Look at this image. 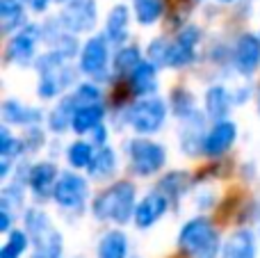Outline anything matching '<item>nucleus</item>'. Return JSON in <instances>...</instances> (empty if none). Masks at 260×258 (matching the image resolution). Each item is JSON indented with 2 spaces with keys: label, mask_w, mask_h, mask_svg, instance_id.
I'll use <instances>...</instances> for the list:
<instances>
[{
  "label": "nucleus",
  "mask_w": 260,
  "mask_h": 258,
  "mask_svg": "<svg viewBox=\"0 0 260 258\" xmlns=\"http://www.w3.org/2000/svg\"><path fill=\"white\" fill-rule=\"evenodd\" d=\"M135 185L128 181L114 183L112 187L103 190L91 204V213L101 222L128 224L130 217H135Z\"/></svg>",
  "instance_id": "obj_1"
},
{
  "label": "nucleus",
  "mask_w": 260,
  "mask_h": 258,
  "mask_svg": "<svg viewBox=\"0 0 260 258\" xmlns=\"http://www.w3.org/2000/svg\"><path fill=\"white\" fill-rule=\"evenodd\" d=\"M178 249L189 258H219L221 240L210 219L194 217L180 229Z\"/></svg>",
  "instance_id": "obj_2"
},
{
  "label": "nucleus",
  "mask_w": 260,
  "mask_h": 258,
  "mask_svg": "<svg viewBox=\"0 0 260 258\" xmlns=\"http://www.w3.org/2000/svg\"><path fill=\"white\" fill-rule=\"evenodd\" d=\"M167 119V105L162 99L157 96H142V101L130 108V126H133L135 133L139 135H153L162 128Z\"/></svg>",
  "instance_id": "obj_3"
},
{
  "label": "nucleus",
  "mask_w": 260,
  "mask_h": 258,
  "mask_svg": "<svg viewBox=\"0 0 260 258\" xmlns=\"http://www.w3.org/2000/svg\"><path fill=\"white\" fill-rule=\"evenodd\" d=\"M126 153L130 155V167L139 176H151L165 167L167 151L160 144L151 140H130L126 146Z\"/></svg>",
  "instance_id": "obj_4"
},
{
  "label": "nucleus",
  "mask_w": 260,
  "mask_h": 258,
  "mask_svg": "<svg viewBox=\"0 0 260 258\" xmlns=\"http://www.w3.org/2000/svg\"><path fill=\"white\" fill-rule=\"evenodd\" d=\"M96 23L94 0H69L59 14V25L69 32H89Z\"/></svg>",
  "instance_id": "obj_5"
},
{
  "label": "nucleus",
  "mask_w": 260,
  "mask_h": 258,
  "mask_svg": "<svg viewBox=\"0 0 260 258\" xmlns=\"http://www.w3.org/2000/svg\"><path fill=\"white\" fill-rule=\"evenodd\" d=\"M85 197H87V181L82 176H78L76 172L62 174L59 181L55 183L53 199L62 208H78V206H82Z\"/></svg>",
  "instance_id": "obj_6"
},
{
  "label": "nucleus",
  "mask_w": 260,
  "mask_h": 258,
  "mask_svg": "<svg viewBox=\"0 0 260 258\" xmlns=\"http://www.w3.org/2000/svg\"><path fill=\"white\" fill-rule=\"evenodd\" d=\"M199 27L187 25L174 41H171L169 48V64L167 67H187L189 62H194V55H197V46H199Z\"/></svg>",
  "instance_id": "obj_7"
},
{
  "label": "nucleus",
  "mask_w": 260,
  "mask_h": 258,
  "mask_svg": "<svg viewBox=\"0 0 260 258\" xmlns=\"http://www.w3.org/2000/svg\"><path fill=\"white\" fill-rule=\"evenodd\" d=\"M37 41H39V27L37 25H23L21 32L9 39L7 44V55L9 62H18V64H27L35 55V48H37Z\"/></svg>",
  "instance_id": "obj_8"
},
{
  "label": "nucleus",
  "mask_w": 260,
  "mask_h": 258,
  "mask_svg": "<svg viewBox=\"0 0 260 258\" xmlns=\"http://www.w3.org/2000/svg\"><path fill=\"white\" fill-rule=\"evenodd\" d=\"M167 208H169V197L162 195L160 190L146 195L137 204V208H135V224H137V229H151L167 213Z\"/></svg>",
  "instance_id": "obj_9"
},
{
  "label": "nucleus",
  "mask_w": 260,
  "mask_h": 258,
  "mask_svg": "<svg viewBox=\"0 0 260 258\" xmlns=\"http://www.w3.org/2000/svg\"><path fill=\"white\" fill-rule=\"evenodd\" d=\"M235 137H238V126L233 121H217L215 128L203 140V153L210 155V158L224 155L233 146Z\"/></svg>",
  "instance_id": "obj_10"
},
{
  "label": "nucleus",
  "mask_w": 260,
  "mask_h": 258,
  "mask_svg": "<svg viewBox=\"0 0 260 258\" xmlns=\"http://www.w3.org/2000/svg\"><path fill=\"white\" fill-rule=\"evenodd\" d=\"M235 67L242 76H253L260 67V37L242 35L235 46Z\"/></svg>",
  "instance_id": "obj_11"
},
{
  "label": "nucleus",
  "mask_w": 260,
  "mask_h": 258,
  "mask_svg": "<svg viewBox=\"0 0 260 258\" xmlns=\"http://www.w3.org/2000/svg\"><path fill=\"white\" fill-rule=\"evenodd\" d=\"M108 64V44L103 37H91L80 53V69L87 76H101Z\"/></svg>",
  "instance_id": "obj_12"
},
{
  "label": "nucleus",
  "mask_w": 260,
  "mask_h": 258,
  "mask_svg": "<svg viewBox=\"0 0 260 258\" xmlns=\"http://www.w3.org/2000/svg\"><path fill=\"white\" fill-rule=\"evenodd\" d=\"M30 240H32V245H35L32 258H62L64 240L57 229L48 227V229H44V231L30 236Z\"/></svg>",
  "instance_id": "obj_13"
},
{
  "label": "nucleus",
  "mask_w": 260,
  "mask_h": 258,
  "mask_svg": "<svg viewBox=\"0 0 260 258\" xmlns=\"http://www.w3.org/2000/svg\"><path fill=\"white\" fill-rule=\"evenodd\" d=\"M256 238L251 231L240 229L221 247V258H256Z\"/></svg>",
  "instance_id": "obj_14"
},
{
  "label": "nucleus",
  "mask_w": 260,
  "mask_h": 258,
  "mask_svg": "<svg viewBox=\"0 0 260 258\" xmlns=\"http://www.w3.org/2000/svg\"><path fill=\"white\" fill-rule=\"evenodd\" d=\"M130 89L137 96H153V91L157 89V78H155V64L151 59L139 62L137 69L130 73Z\"/></svg>",
  "instance_id": "obj_15"
},
{
  "label": "nucleus",
  "mask_w": 260,
  "mask_h": 258,
  "mask_svg": "<svg viewBox=\"0 0 260 258\" xmlns=\"http://www.w3.org/2000/svg\"><path fill=\"white\" fill-rule=\"evenodd\" d=\"M55 176H57V167L53 163H39L30 169L27 174V183L39 197L53 195L55 190Z\"/></svg>",
  "instance_id": "obj_16"
},
{
  "label": "nucleus",
  "mask_w": 260,
  "mask_h": 258,
  "mask_svg": "<svg viewBox=\"0 0 260 258\" xmlns=\"http://www.w3.org/2000/svg\"><path fill=\"white\" fill-rule=\"evenodd\" d=\"M103 117H105V110H103L101 103L82 105V108H78L76 114H73L71 128H73V133H78V135H82V133H91L96 126L103 123Z\"/></svg>",
  "instance_id": "obj_17"
},
{
  "label": "nucleus",
  "mask_w": 260,
  "mask_h": 258,
  "mask_svg": "<svg viewBox=\"0 0 260 258\" xmlns=\"http://www.w3.org/2000/svg\"><path fill=\"white\" fill-rule=\"evenodd\" d=\"M128 21L130 14L126 5H114L108 14V23H105V35L112 44H121L128 35Z\"/></svg>",
  "instance_id": "obj_18"
},
{
  "label": "nucleus",
  "mask_w": 260,
  "mask_h": 258,
  "mask_svg": "<svg viewBox=\"0 0 260 258\" xmlns=\"http://www.w3.org/2000/svg\"><path fill=\"white\" fill-rule=\"evenodd\" d=\"M189 185H192V176L187 172H169L157 183V190L169 197V201H178L189 190Z\"/></svg>",
  "instance_id": "obj_19"
},
{
  "label": "nucleus",
  "mask_w": 260,
  "mask_h": 258,
  "mask_svg": "<svg viewBox=\"0 0 260 258\" xmlns=\"http://www.w3.org/2000/svg\"><path fill=\"white\" fill-rule=\"evenodd\" d=\"M3 119L7 123H18V126H30V123H37L41 119L39 110L25 108L18 101H5L3 103Z\"/></svg>",
  "instance_id": "obj_20"
},
{
  "label": "nucleus",
  "mask_w": 260,
  "mask_h": 258,
  "mask_svg": "<svg viewBox=\"0 0 260 258\" xmlns=\"http://www.w3.org/2000/svg\"><path fill=\"white\" fill-rule=\"evenodd\" d=\"M99 258H128V238L121 231H108L99 242Z\"/></svg>",
  "instance_id": "obj_21"
},
{
  "label": "nucleus",
  "mask_w": 260,
  "mask_h": 258,
  "mask_svg": "<svg viewBox=\"0 0 260 258\" xmlns=\"http://www.w3.org/2000/svg\"><path fill=\"white\" fill-rule=\"evenodd\" d=\"M229 108H231V96H229V91H226V87L215 85L206 91V110L212 119H217V121L224 119Z\"/></svg>",
  "instance_id": "obj_22"
},
{
  "label": "nucleus",
  "mask_w": 260,
  "mask_h": 258,
  "mask_svg": "<svg viewBox=\"0 0 260 258\" xmlns=\"http://www.w3.org/2000/svg\"><path fill=\"white\" fill-rule=\"evenodd\" d=\"M201 131H203V119L197 112L185 117V131H180V144H183V149L187 153H194V149H203Z\"/></svg>",
  "instance_id": "obj_23"
},
{
  "label": "nucleus",
  "mask_w": 260,
  "mask_h": 258,
  "mask_svg": "<svg viewBox=\"0 0 260 258\" xmlns=\"http://www.w3.org/2000/svg\"><path fill=\"white\" fill-rule=\"evenodd\" d=\"M114 167H117L114 151L110 149V146H101V149L94 153L91 165L87 169H89V174L94 178H105V176H110V174H114Z\"/></svg>",
  "instance_id": "obj_24"
},
{
  "label": "nucleus",
  "mask_w": 260,
  "mask_h": 258,
  "mask_svg": "<svg viewBox=\"0 0 260 258\" xmlns=\"http://www.w3.org/2000/svg\"><path fill=\"white\" fill-rule=\"evenodd\" d=\"M76 103H73L71 96H67V99L59 101V105L53 110V114H50L48 123L50 128H53L55 133H64L67 128H71V121H73V114H76Z\"/></svg>",
  "instance_id": "obj_25"
},
{
  "label": "nucleus",
  "mask_w": 260,
  "mask_h": 258,
  "mask_svg": "<svg viewBox=\"0 0 260 258\" xmlns=\"http://www.w3.org/2000/svg\"><path fill=\"white\" fill-rule=\"evenodd\" d=\"M0 21H3V32H12L14 27L23 25L25 14L21 0H0Z\"/></svg>",
  "instance_id": "obj_26"
},
{
  "label": "nucleus",
  "mask_w": 260,
  "mask_h": 258,
  "mask_svg": "<svg viewBox=\"0 0 260 258\" xmlns=\"http://www.w3.org/2000/svg\"><path fill=\"white\" fill-rule=\"evenodd\" d=\"M94 144H87V142H73L67 151V160L73 169H87L91 165L94 158Z\"/></svg>",
  "instance_id": "obj_27"
},
{
  "label": "nucleus",
  "mask_w": 260,
  "mask_h": 258,
  "mask_svg": "<svg viewBox=\"0 0 260 258\" xmlns=\"http://www.w3.org/2000/svg\"><path fill=\"white\" fill-rule=\"evenodd\" d=\"M165 12L162 0H135V14L142 25H153Z\"/></svg>",
  "instance_id": "obj_28"
},
{
  "label": "nucleus",
  "mask_w": 260,
  "mask_h": 258,
  "mask_svg": "<svg viewBox=\"0 0 260 258\" xmlns=\"http://www.w3.org/2000/svg\"><path fill=\"white\" fill-rule=\"evenodd\" d=\"M27 245H30V236L27 231H9L7 242L0 249V258H21L25 254Z\"/></svg>",
  "instance_id": "obj_29"
},
{
  "label": "nucleus",
  "mask_w": 260,
  "mask_h": 258,
  "mask_svg": "<svg viewBox=\"0 0 260 258\" xmlns=\"http://www.w3.org/2000/svg\"><path fill=\"white\" fill-rule=\"evenodd\" d=\"M139 62H142V59H139L137 46H126V48H121L117 53V57H114V71L121 73V76H130V73L137 69Z\"/></svg>",
  "instance_id": "obj_30"
},
{
  "label": "nucleus",
  "mask_w": 260,
  "mask_h": 258,
  "mask_svg": "<svg viewBox=\"0 0 260 258\" xmlns=\"http://www.w3.org/2000/svg\"><path fill=\"white\" fill-rule=\"evenodd\" d=\"M71 99H73V103H76V108L101 103V89L96 85H91V82H85V85H80L76 91H73Z\"/></svg>",
  "instance_id": "obj_31"
},
{
  "label": "nucleus",
  "mask_w": 260,
  "mask_h": 258,
  "mask_svg": "<svg viewBox=\"0 0 260 258\" xmlns=\"http://www.w3.org/2000/svg\"><path fill=\"white\" fill-rule=\"evenodd\" d=\"M169 48H171V41L165 39H153L151 46H148V59H151L155 67H167L169 64Z\"/></svg>",
  "instance_id": "obj_32"
},
{
  "label": "nucleus",
  "mask_w": 260,
  "mask_h": 258,
  "mask_svg": "<svg viewBox=\"0 0 260 258\" xmlns=\"http://www.w3.org/2000/svg\"><path fill=\"white\" fill-rule=\"evenodd\" d=\"M174 110L178 112V117H183V119L197 112V108H194V99L189 96V91H176L174 94Z\"/></svg>",
  "instance_id": "obj_33"
},
{
  "label": "nucleus",
  "mask_w": 260,
  "mask_h": 258,
  "mask_svg": "<svg viewBox=\"0 0 260 258\" xmlns=\"http://www.w3.org/2000/svg\"><path fill=\"white\" fill-rule=\"evenodd\" d=\"M16 149H21V142L14 140L7 128H3V133H0V155L3 158H12L16 153Z\"/></svg>",
  "instance_id": "obj_34"
},
{
  "label": "nucleus",
  "mask_w": 260,
  "mask_h": 258,
  "mask_svg": "<svg viewBox=\"0 0 260 258\" xmlns=\"http://www.w3.org/2000/svg\"><path fill=\"white\" fill-rule=\"evenodd\" d=\"M9 227H12V215H9L7 208H3V213H0V231L9 233Z\"/></svg>",
  "instance_id": "obj_35"
},
{
  "label": "nucleus",
  "mask_w": 260,
  "mask_h": 258,
  "mask_svg": "<svg viewBox=\"0 0 260 258\" xmlns=\"http://www.w3.org/2000/svg\"><path fill=\"white\" fill-rule=\"evenodd\" d=\"M91 133H94V142H96V144H103V140H105V128H103V123H101V126H96Z\"/></svg>",
  "instance_id": "obj_36"
},
{
  "label": "nucleus",
  "mask_w": 260,
  "mask_h": 258,
  "mask_svg": "<svg viewBox=\"0 0 260 258\" xmlns=\"http://www.w3.org/2000/svg\"><path fill=\"white\" fill-rule=\"evenodd\" d=\"M224 3H231V0H224Z\"/></svg>",
  "instance_id": "obj_37"
}]
</instances>
